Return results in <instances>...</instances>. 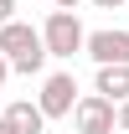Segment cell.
<instances>
[{"mask_svg":"<svg viewBox=\"0 0 129 134\" xmlns=\"http://www.w3.org/2000/svg\"><path fill=\"white\" fill-rule=\"evenodd\" d=\"M83 41H88V31H83L78 10H52V16L41 21V47H47V57H57V62H72L83 52Z\"/></svg>","mask_w":129,"mask_h":134,"instance_id":"6da1fadb","label":"cell"},{"mask_svg":"<svg viewBox=\"0 0 129 134\" xmlns=\"http://www.w3.org/2000/svg\"><path fill=\"white\" fill-rule=\"evenodd\" d=\"M72 103H78V77H72V72H47V77H41V93H36L41 119H67Z\"/></svg>","mask_w":129,"mask_h":134,"instance_id":"7a4b0ae2","label":"cell"},{"mask_svg":"<svg viewBox=\"0 0 129 134\" xmlns=\"http://www.w3.org/2000/svg\"><path fill=\"white\" fill-rule=\"evenodd\" d=\"M83 52H88V57H93L98 67H129V31H119V26H103V31H88Z\"/></svg>","mask_w":129,"mask_h":134,"instance_id":"3957f363","label":"cell"},{"mask_svg":"<svg viewBox=\"0 0 129 134\" xmlns=\"http://www.w3.org/2000/svg\"><path fill=\"white\" fill-rule=\"evenodd\" d=\"M67 119L78 124V134H114V129H119V124H114V103L98 98V93H83Z\"/></svg>","mask_w":129,"mask_h":134,"instance_id":"277c9868","label":"cell"},{"mask_svg":"<svg viewBox=\"0 0 129 134\" xmlns=\"http://www.w3.org/2000/svg\"><path fill=\"white\" fill-rule=\"evenodd\" d=\"M26 52H47L41 47V31L26 26V21H5V26H0V57L16 62V57H26Z\"/></svg>","mask_w":129,"mask_h":134,"instance_id":"5b68a950","label":"cell"},{"mask_svg":"<svg viewBox=\"0 0 129 134\" xmlns=\"http://www.w3.org/2000/svg\"><path fill=\"white\" fill-rule=\"evenodd\" d=\"M5 124H10V134H41L47 129V119H41V108H36L31 98H21V103H5Z\"/></svg>","mask_w":129,"mask_h":134,"instance_id":"8992f818","label":"cell"},{"mask_svg":"<svg viewBox=\"0 0 129 134\" xmlns=\"http://www.w3.org/2000/svg\"><path fill=\"white\" fill-rule=\"evenodd\" d=\"M93 93L109 98V103H124V98H129V67H98Z\"/></svg>","mask_w":129,"mask_h":134,"instance_id":"52a82bcc","label":"cell"},{"mask_svg":"<svg viewBox=\"0 0 129 134\" xmlns=\"http://www.w3.org/2000/svg\"><path fill=\"white\" fill-rule=\"evenodd\" d=\"M114 124L129 134V98H124V103H114Z\"/></svg>","mask_w":129,"mask_h":134,"instance_id":"ba28073f","label":"cell"},{"mask_svg":"<svg viewBox=\"0 0 129 134\" xmlns=\"http://www.w3.org/2000/svg\"><path fill=\"white\" fill-rule=\"evenodd\" d=\"M5 21H16V0H0V26Z\"/></svg>","mask_w":129,"mask_h":134,"instance_id":"9c48e42d","label":"cell"},{"mask_svg":"<svg viewBox=\"0 0 129 134\" xmlns=\"http://www.w3.org/2000/svg\"><path fill=\"white\" fill-rule=\"evenodd\" d=\"M98 10H119V5H129V0H93Z\"/></svg>","mask_w":129,"mask_h":134,"instance_id":"30bf717a","label":"cell"},{"mask_svg":"<svg viewBox=\"0 0 129 134\" xmlns=\"http://www.w3.org/2000/svg\"><path fill=\"white\" fill-rule=\"evenodd\" d=\"M52 5H57V10H78L83 0H52Z\"/></svg>","mask_w":129,"mask_h":134,"instance_id":"8fae6325","label":"cell"},{"mask_svg":"<svg viewBox=\"0 0 129 134\" xmlns=\"http://www.w3.org/2000/svg\"><path fill=\"white\" fill-rule=\"evenodd\" d=\"M5 77H10V62H5V57H0V88H5Z\"/></svg>","mask_w":129,"mask_h":134,"instance_id":"7c38bea8","label":"cell"},{"mask_svg":"<svg viewBox=\"0 0 129 134\" xmlns=\"http://www.w3.org/2000/svg\"><path fill=\"white\" fill-rule=\"evenodd\" d=\"M0 134H10V124H5V119H0Z\"/></svg>","mask_w":129,"mask_h":134,"instance_id":"4fadbf2b","label":"cell"}]
</instances>
